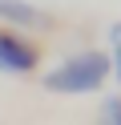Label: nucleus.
<instances>
[{"instance_id": "f257e3e1", "label": "nucleus", "mask_w": 121, "mask_h": 125, "mask_svg": "<svg viewBox=\"0 0 121 125\" xmlns=\"http://www.w3.org/2000/svg\"><path fill=\"white\" fill-rule=\"evenodd\" d=\"M105 77H109V57L97 49H85L77 57H69L65 65H56L44 77V89L48 93H93L105 85Z\"/></svg>"}, {"instance_id": "f03ea898", "label": "nucleus", "mask_w": 121, "mask_h": 125, "mask_svg": "<svg viewBox=\"0 0 121 125\" xmlns=\"http://www.w3.org/2000/svg\"><path fill=\"white\" fill-rule=\"evenodd\" d=\"M36 57H40L36 44L12 32H0V73H28V69H36Z\"/></svg>"}, {"instance_id": "7ed1b4c3", "label": "nucleus", "mask_w": 121, "mask_h": 125, "mask_svg": "<svg viewBox=\"0 0 121 125\" xmlns=\"http://www.w3.org/2000/svg\"><path fill=\"white\" fill-rule=\"evenodd\" d=\"M0 16H4V20H12V24H24V28L44 24L40 8H32L28 0H0Z\"/></svg>"}, {"instance_id": "20e7f679", "label": "nucleus", "mask_w": 121, "mask_h": 125, "mask_svg": "<svg viewBox=\"0 0 121 125\" xmlns=\"http://www.w3.org/2000/svg\"><path fill=\"white\" fill-rule=\"evenodd\" d=\"M97 125H121V97H109L97 113Z\"/></svg>"}, {"instance_id": "39448f33", "label": "nucleus", "mask_w": 121, "mask_h": 125, "mask_svg": "<svg viewBox=\"0 0 121 125\" xmlns=\"http://www.w3.org/2000/svg\"><path fill=\"white\" fill-rule=\"evenodd\" d=\"M109 41H113V52H117V65H121V24L109 28Z\"/></svg>"}, {"instance_id": "423d86ee", "label": "nucleus", "mask_w": 121, "mask_h": 125, "mask_svg": "<svg viewBox=\"0 0 121 125\" xmlns=\"http://www.w3.org/2000/svg\"><path fill=\"white\" fill-rule=\"evenodd\" d=\"M117 81H121V65H117Z\"/></svg>"}]
</instances>
